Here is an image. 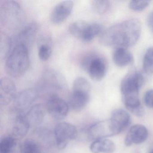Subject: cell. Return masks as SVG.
Returning <instances> with one entry per match:
<instances>
[{"label": "cell", "mask_w": 153, "mask_h": 153, "mask_svg": "<svg viewBox=\"0 0 153 153\" xmlns=\"http://www.w3.org/2000/svg\"><path fill=\"white\" fill-rule=\"evenodd\" d=\"M16 88L13 80L3 77L0 81V103L6 105L15 99L16 96Z\"/></svg>", "instance_id": "11"}, {"label": "cell", "mask_w": 153, "mask_h": 153, "mask_svg": "<svg viewBox=\"0 0 153 153\" xmlns=\"http://www.w3.org/2000/svg\"><path fill=\"white\" fill-rule=\"evenodd\" d=\"M74 7L72 1H64L58 3L52 11L51 20L54 25H59L64 22L70 15Z\"/></svg>", "instance_id": "9"}, {"label": "cell", "mask_w": 153, "mask_h": 153, "mask_svg": "<svg viewBox=\"0 0 153 153\" xmlns=\"http://www.w3.org/2000/svg\"><path fill=\"white\" fill-rule=\"evenodd\" d=\"M30 65L28 49L23 44H16L7 58L5 71L13 78H19L25 75Z\"/></svg>", "instance_id": "2"}, {"label": "cell", "mask_w": 153, "mask_h": 153, "mask_svg": "<svg viewBox=\"0 0 153 153\" xmlns=\"http://www.w3.org/2000/svg\"><path fill=\"white\" fill-rule=\"evenodd\" d=\"M141 31V23L139 19H128L104 31L100 35L99 42L103 46L127 49L137 43Z\"/></svg>", "instance_id": "1"}, {"label": "cell", "mask_w": 153, "mask_h": 153, "mask_svg": "<svg viewBox=\"0 0 153 153\" xmlns=\"http://www.w3.org/2000/svg\"><path fill=\"white\" fill-rule=\"evenodd\" d=\"M115 149V144L106 138L95 140L90 146V150L93 153H113Z\"/></svg>", "instance_id": "18"}, {"label": "cell", "mask_w": 153, "mask_h": 153, "mask_svg": "<svg viewBox=\"0 0 153 153\" xmlns=\"http://www.w3.org/2000/svg\"><path fill=\"white\" fill-rule=\"evenodd\" d=\"M37 96V91L35 88H28L17 94L14 103L18 109H26L36 100Z\"/></svg>", "instance_id": "13"}, {"label": "cell", "mask_w": 153, "mask_h": 153, "mask_svg": "<svg viewBox=\"0 0 153 153\" xmlns=\"http://www.w3.org/2000/svg\"><path fill=\"white\" fill-rule=\"evenodd\" d=\"M89 23L84 20L75 21L70 25L69 31L72 36L83 41Z\"/></svg>", "instance_id": "20"}, {"label": "cell", "mask_w": 153, "mask_h": 153, "mask_svg": "<svg viewBox=\"0 0 153 153\" xmlns=\"http://www.w3.org/2000/svg\"><path fill=\"white\" fill-rule=\"evenodd\" d=\"M73 90L89 93L90 90V84L85 78L79 77L76 78L73 82Z\"/></svg>", "instance_id": "27"}, {"label": "cell", "mask_w": 153, "mask_h": 153, "mask_svg": "<svg viewBox=\"0 0 153 153\" xmlns=\"http://www.w3.org/2000/svg\"><path fill=\"white\" fill-rule=\"evenodd\" d=\"M22 153H38L37 144L33 140H26L22 146Z\"/></svg>", "instance_id": "29"}, {"label": "cell", "mask_w": 153, "mask_h": 153, "mask_svg": "<svg viewBox=\"0 0 153 153\" xmlns=\"http://www.w3.org/2000/svg\"><path fill=\"white\" fill-rule=\"evenodd\" d=\"M89 98L88 92L73 90L70 97V105L75 111H80L88 103Z\"/></svg>", "instance_id": "16"}, {"label": "cell", "mask_w": 153, "mask_h": 153, "mask_svg": "<svg viewBox=\"0 0 153 153\" xmlns=\"http://www.w3.org/2000/svg\"><path fill=\"white\" fill-rule=\"evenodd\" d=\"M148 137V131L145 126L141 124H136L131 126L124 139L126 146L132 144H140L144 142Z\"/></svg>", "instance_id": "10"}, {"label": "cell", "mask_w": 153, "mask_h": 153, "mask_svg": "<svg viewBox=\"0 0 153 153\" xmlns=\"http://www.w3.org/2000/svg\"><path fill=\"white\" fill-rule=\"evenodd\" d=\"M38 49V55L41 60L47 61L50 59L52 53V47L50 38H42ZM39 43V44H40Z\"/></svg>", "instance_id": "22"}, {"label": "cell", "mask_w": 153, "mask_h": 153, "mask_svg": "<svg viewBox=\"0 0 153 153\" xmlns=\"http://www.w3.org/2000/svg\"><path fill=\"white\" fill-rule=\"evenodd\" d=\"M144 102L148 108H153V90H148L144 96Z\"/></svg>", "instance_id": "31"}, {"label": "cell", "mask_w": 153, "mask_h": 153, "mask_svg": "<svg viewBox=\"0 0 153 153\" xmlns=\"http://www.w3.org/2000/svg\"><path fill=\"white\" fill-rule=\"evenodd\" d=\"M46 108L48 112L57 120H62L68 111V103L62 98L54 95L50 96L47 100Z\"/></svg>", "instance_id": "8"}, {"label": "cell", "mask_w": 153, "mask_h": 153, "mask_svg": "<svg viewBox=\"0 0 153 153\" xmlns=\"http://www.w3.org/2000/svg\"><path fill=\"white\" fill-rule=\"evenodd\" d=\"M12 45L11 40L5 33L1 34V56L6 58L10 53V47Z\"/></svg>", "instance_id": "26"}, {"label": "cell", "mask_w": 153, "mask_h": 153, "mask_svg": "<svg viewBox=\"0 0 153 153\" xmlns=\"http://www.w3.org/2000/svg\"><path fill=\"white\" fill-rule=\"evenodd\" d=\"M147 24L150 30L153 32V11L150 12L147 17Z\"/></svg>", "instance_id": "32"}, {"label": "cell", "mask_w": 153, "mask_h": 153, "mask_svg": "<svg viewBox=\"0 0 153 153\" xmlns=\"http://www.w3.org/2000/svg\"><path fill=\"white\" fill-rule=\"evenodd\" d=\"M77 130L74 125L67 122L59 123L54 128V135L57 146L60 149L65 148L70 141L77 136Z\"/></svg>", "instance_id": "6"}, {"label": "cell", "mask_w": 153, "mask_h": 153, "mask_svg": "<svg viewBox=\"0 0 153 153\" xmlns=\"http://www.w3.org/2000/svg\"><path fill=\"white\" fill-rule=\"evenodd\" d=\"M16 145L14 137L7 136L2 139L0 143V153H12Z\"/></svg>", "instance_id": "25"}, {"label": "cell", "mask_w": 153, "mask_h": 153, "mask_svg": "<svg viewBox=\"0 0 153 153\" xmlns=\"http://www.w3.org/2000/svg\"><path fill=\"white\" fill-rule=\"evenodd\" d=\"M80 64L81 68L94 81H100L106 75L107 63L97 53L90 52L85 54L80 60Z\"/></svg>", "instance_id": "4"}, {"label": "cell", "mask_w": 153, "mask_h": 153, "mask_svg": "<svg viewBox=\"0 0 153 153\" xmlns=\"http://www.w3.org/2000/svg\"><path fill=\"white\" fill-rule=\"evenodd\" d=\"M25 15L20 5L14 1H5L0 6V21L2 25L10 30L21 27Z\"/></svg>", "instance_id": "3"}, {"label": "cell", "mask_w": 153, "mask_h": 153, "mask_svg": "<svg viewBox=\"0 0 153 153\" xmlns=\"http://www.w3.org/2000/svg\"><path fill=\"white\" fill-rule=\"evenodd\" d=\"M39 29V25L36 22H32L25 26L17 36V44H23L27 47L32 43Z\"/></svg>", "instance_id": "12"}, {"label": "cell", "mask_w": 153, "mask_h": 153, "mask_svg": "<svg viewBox=\"0 0 153 153\" xmlns=\"http://www.w3.org/2000/svg\"><path fill=\"white\" fill-rule=\"evenodd\" d=\"M110 2L107 0H95L92 2V7L96 13L100 15L105 14L109 10Z\"/></svg>", "instance_id": "28"}, {"label": "cell", "mask_w": 153, "mask_h": 153, "mask_svg": "<svg viewBox=\"0 0 153 153\" xmlns=\"http://www.w3.org/2000/svg\"><path fill=\"white\" fill-rule=\"evenodd\" d=\"M120 133V131L111 119L95 123L89 130V137L94 140L106 138Z\"/></svg>", "instance_id": "7"}, {"label": "cell", "mask_w": 153, "mask_h": 153, "mask_svg": "<svg viewBox=\"0 0 153 153\" xmlns=\"http://www.w3.org/2000/svg\"><path fill=\"white\" fill-rule=\"evenodd\" d=\"M42 79V83L55 87H64L67 85L64 77L53 70H47L44 71Z\"/></svg>", "instance_id": "15"}, {"label": "cell", "mask_w": 153, "mask_h": 153, "mask_svg": "<svg viewBox=\"0 0 153 153\" xmlns=\"http://www.w3.org/2000/svg\"><path fill=\"white\" fill-rule=\"evenodd\" d=\"M144 82V77L139 71H130L123 79L120 90L123 101L139 98V92Z\"/></svg>", "instance_id": "5"}, {"label": "cell", "mask_w": 153, "mask_h": 153, "mask_svg": "<svg viewBox=\"0 0 153 153\" xmlns=\"http://www.w3.org/2000/svg\"><path fill=\"white\" fill-rule=\"evenodd\" d=\"M150 3L149 1H131L129 3V8L134 11H140L146 8Z\"/></svg>", "instance_id": "30"}, {"label": "cell", "mask_w": 153, "mask_h": 153, "mask_svg": "<svg viewBox=\"0 0 153 153\" xmlns=\"http://www.w3.org/2000/svg\"><path fill=\"white\" fill-rule=\"evenodd\" d=\"M44 113V110L42 105H36L30 109L27 116L30 124L32 123L38 124L42 121Z\"/></svg>", "instance_id": "21"}, {"label": "cell", "mask_w": 153, "mask_h": 153, "mask_svg": "<svg viewBox=\"0 0 153 153\" xmlns=\"http://www.w3.org/2000/svg\"><path fill=\"white\" fill-rule=\"evenodd\" d=\"M143 70L146 75L153 74V47L148 48L146 51L143 59Z\"/></svg>", "instance_id": "24"}, {"label": "cell", "mask_w": 153, "mask_h": 153, "mask_svg": "<svg viewBox=\"0 0 153 153\" xmlns=\"http://www.w3.org/2000/svg\"><path fill=\"white\" fill-rule=\"evenodd\" d=\"M149 153H153V149H152V150H151V151H150V152H149Z\"/></svg>", "instance_id": "33"}, {"label": "cell", "mask_w": 153, "mask_h": 153, "mask_svg": "<svg viewBox=\"0 0 153 153\" xmlns=\"http://www.w3.org/2000/svg\"><path fill=\"white\" fill-rule=\"evenodd\" d=\"M102 27L100 24L97 23H89L83 41L85 42L92 41L96 36L102 33Z\"/></svg>", "instance_id": "23"}, {"label": "cell", "mask_w": 153, "mask_h": 153, "mask_svg": "<svg viewBox=\"0 0 153 153\" xmlns=\"http://www.w3.org/2000/svg\"><path fill=\"white\" fill-rule=\"evenodd\" d=\"M112 59L114 64L118 67H126L133 62L131 53L126 48H115L112 54Z\"/></svg>", "instance_id": "17"}, {"label": "cell", "mask_w": 153, "mask_h": 153, "mask_svg": "<svg viewBox=\"0 0 153 153\" xmlns=\"http://www.w3.org/2000/svg\"><path fill=\"white\" fill-rule=\"evenodd\" d=\"M30 125L27 115L20 114L17 117L15 121L13 133L18 137H24L28 132Z\"/></svg>", "instance_id": "19"}, {"label": "cell", "mask_w": 153, "mask_h": 153, "mask_svg": "<svg viewBox=\"0 0 153 153\" xmlns=\"http://www.w3.org/2000/svg\"><path fill=\"white\" fill-rule=\"evenodd\" d=\"M111 120L120 132L125 130L130 124L131 117L128 113L122 109L113 110L111 114Z\"/></svg>", "instance_id": "14"}]
</instances>
